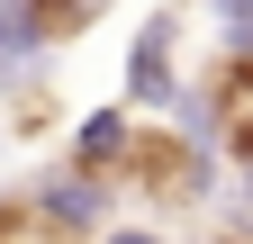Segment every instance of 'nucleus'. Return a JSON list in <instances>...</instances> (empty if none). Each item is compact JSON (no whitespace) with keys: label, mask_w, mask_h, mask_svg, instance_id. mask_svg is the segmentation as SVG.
<instances>
[{"label":"nucleus","mask_w":253,"mask_h":244,"mask_svg":"<svg viewBox=\"0 0 253 244\" xmlns=\"http://www.w3.org/2000/svg\"><path fill=\"white\" fill-rule=\"evenodd\" d=\"M244 217H253V163H244Z\"/></svg>","instance_id":"5"},{"label":"nucleus","mask_w":253,"mask_h":244,"mask_svg":"<svg viewBox=\"0 0 253 244\" xmlns=\"http://www.w3.org/2000/svg\"><path fill=\"white\" fill-rule=\"evenodd\" d=\"M172 37H181V9H154L145 37H136V64H126V109L136 118L172 109Z\"/></svg>","instance_id":"3"},{"label":"nucleus","mask_w":253,"mask_h":244,"mask_svg":"<svg viewBox=\"0 0 253 244\" xmlns=\"http://www.w3.org/2000/svg\"><path fill=\"white\" fill-rule=\"evenodd\" d=\"M73 172L100 181L109 199H145V208H190V199H208V154H199V136L163 127V118H136V109L82 118Z\"/></svg>","instance_id":"1"},{"label":"nucleus","mask_w":253,"mask_h":244,"mask_svg":"<svg viewBox=\"0 0 253 244\" xmlns=\"http://www.w3.org/2000/svg\"><path fill=\"white\" fill-rule=\"evenodd\" d=\"M217 244H253V235H217Z\"/></svg>","instance_id":"6"},{"label":"nucleus","mask_w":253,"mask_h":244,"mask_svg":"<svg viewBox=\"0 0 253 244\" xmlns=\"http://www.w3.org/2000/svg\"><path fill=\"white\" fill-rule=\"evenodd\" d=\"M100 244H163V235H154V226H109Z\"/></svg>","instance_id":"4"},{"label":"nucleus","mask_w":253,"mask_h":244,"mask_svg":"<svg viewBox=\"0 0 253 244\" xmlns=\"http://www.w3.org/2000/svg\"><path fill=\"white\" fill-rule=\"evenodd\" d=\"M208 136H217V154L253 163V45L217 54V73H208Z\"/></svg>","instance_id":"2"}]
</instances>
